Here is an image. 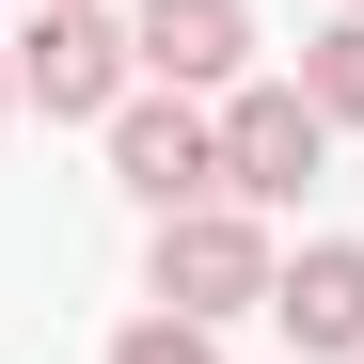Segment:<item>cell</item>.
Here are the masks:
<instances>
[{
	"mask_svg": "<svg viewBox=\"0 0 364 364\" xmlns=\"http://www.w3.org/2000/svg\"><path fill=\"white\" fill-rule=\"evenodd\" d=\"M127 48H143V80L159 95H237L254 80V0H127Z\"/></svg>",
	"mask_w": 364,
	"mask_h": 364,
	"instance_id": "cell-5",
	"label": "cell"
},
{
	"mask_svg": "<svg viewBox=\"0 0 364 364\" xmlns=\"http://www.w3.org/2000/svg\"><path fill=\"white\" fill-rule=\"evenodd\" d=\"M333 16H364V0H333Z\"/></svg>",
	"mask_w": 364,
	"mask_h": 364,
	"instance_id": "cell-10",
	"label": "cell"
},
{
	"mask_svg": "<svg viewBox=\"0 0 364 364\" xmlns=\"http://www.w3.org/2000/svg\"><path fill=\"white\" fill-rule=\"evenodd\" d=\"M269 317L301 364H364V237H301L285 285H269Z\"/></svg>",
	"mask_w": 364,
	"mask_h": 364,
	"instance_id": "cell-6",
	"label": "cell"
},
{
	"mask_svg": "<svg viewBox=\"0 0 364 364\" xmlns=\"http://www.w3.org/2000/svg\"><path fill=\"white\" fill-rule=\"evenodd\" d=\"M317 159H333V111L301 95V80H237V95H222V191L254 206V222L317 191Z\"/></svg>",
	"mask_w": 364,
	"mask_h": 364,
	"instance_id": "cell-4",
	"label": "cell"
},
{
	"mask_svg": "<svg viewBox=\"0 0 364 364\" xmlns=\"http://www.w3.org/2000/svg\"><path fill=\"white\" fill-rule=\"evenodd\" d=\"M95 143H111V191H127L143 222H174V206L222 191V111H206V95H159V80H143Z\"/></svg>",
	"mask_w": 364,
	"mask_h": 364,
	"instance_id": "cell-3",
	"label": "cell"
},
{
	"mask_svg": "<svg viewBox=\"0 0 364 364\" xmlns=\"http://www.w3.org/2000/svg\"><path fill=\"white\" fill-rule=\"evenodd\" d=\"M0 127H16V32H0Z\"/></svg>",
	"mask_w": 364,
	"mask_h": 364,
	"instance_id": "cell-9",
	"label": "cell"
},
{
	"mask_svg": "<svg viewBox=\"0 0 364 364\" xmlns=\"http://www.w3.org/2000/svg\"><path fill=\"white\" fill-rule=\"evenodd\" d=\"M285 80L317 95L333 127H364V16H317V32H301V64H285Z\"/></svg>",
	"mask_w": 364,
	"mask_h": 364,
	"instance_id": "cell-7",
	"label": "cell"
},
{
	"mask_svg": "<svg viewBox=\"0 0 364 364\" xmlns=\"http://www.w3.org/2000/svg\"><path fill=\"white\" fill-rule=\"evenodd\" d=\"M143 95V48L111 0H48V16L16 32V111H48V127H111V111Z\"/></svg>",
	"mask_w": 364,
	"mask_h": 364,
	"instance_id": "cell-2",
	"label": "cell"
},
{
	"mask_svg": "<svg viewBox=\"0 0 364 364\" xmlns=\"http://www.w3.org/2000/svg\"><path fill=\"white\" fill-rule=\"evenodd\" d=\"M269 285H285V254H269V222L237 206V191H206V206H174V222H143V301L159 317H269Z\"/></svg>",
	"mask_w": 364,
	"mask_h": 364,
	"instance_id": "cell-1",
	"label": "cell"
},
{
	"mask_svg": "<svg viewBox=\"0 0 364 364\" xmlns=\"http://www.w3.org/2000/svg\"><path fill=\"white\" fill-rule=\"evenodd\" d=\"M95 364H222V333H206V317H159V301H143V317L111 333Z\"/></svg>",
	"mask_w": 364,
	"mask_h": 364,
	"instance_id": "cell-8",
	"label": "cell"
}]
</instances>
